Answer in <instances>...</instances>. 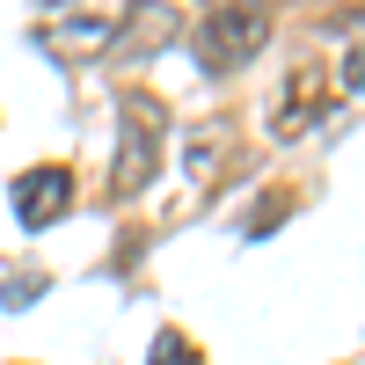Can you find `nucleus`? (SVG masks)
I'll use <instances>...</instances> for the list:
<instances>
[{
	"mask_svg": "<svg viewBox=\"0 0 365 365\" xmlns=\"http://www.w3.org/2000/svg\"><path fill=\"white\" fill-rule=\"evenodd\" d=\"M117 168H110V190L117 197H139L146 182L161 175V139H168V117H161V103L146 96V88H125L117 96Z\"/></svg>",
	"mask_w": 365,
	"mask_h": 365,
	"instance_id": "1",
	"label": "nucleus"
},
{
	"mask_svg": "<svg viewBox=\"0 0 365 365\" xmlns=\"http://www.w3.org/2000/svg\"><path fill=\"white\" fill-rule=\"evenodd\" d=\"M270 44V8H212L197 22V58L212 73H234Z\"/></svg>",
	"mask_w": 365,
	"mask_h": 365,
	"instance_id": "2",
	"label": "nucleus"
},
{
	"mask_svg": "<svg viewBox=\"0 0 365 365\" xmlns=\"http://www.w3.org/2000/svg\"><path fill=\"white\" fill-rule=\"evenodd\" d=\"M117 37H125V8H66V15H44V22H37V44H44L51 58H66V66L103 58Z\"/></svg>",
	"mask_w": 365,
	"mask_h": 365,
	"instance_id": "3",
	"label": "nucleus"
},
{
	"mask_svg": "<svg viewBox=\"0 0 365 365\" xmlns=\"http://www.w3.org/2000/svg\"><path fill=\"white\" fill-rule=\"evenodd\" d=\"M73 212V168H29L15 175V220L29 234H44L51 220H66Z\"/></svg>",
	"mask_w": 365,
	"mask_h": 365,
	"instance_id": "4",
	"label": "nucleus"
},
{
	"mask_svg": "<svg viewBox=\"0 0 365 365\" xmlns=\"http://www.w3.org/2000/svg\"><path fill=\"white\" fill-rule=\"evenodd\" d=\"M322 103H329V73H322V66H292L285 96L270 103V139H299V132L322 117Z\"/></svg>",
	"mask_w": 365,
	"mask_h": 365,
	"instance_id": "5",
	"label": "nucleus"
},
{
	"mask_svg": "<svg viewBox=\"0 0 365 365\" xmlns=\"http://www.w3.org/2000/svg\"><path fill=\"white\" fill-rule=\"evenodd\" d=\"M146 365H197V351H190V336L161 329V336H154V358H146Z\"/></svg>",
	"mask_w": 365,
	"mask_h": 365,
	"instance_id": "6",
	"label": "nucleus"
},
{
	"mask_svg": "<svg viewBox=\"0 0 365 365\" xmlns=\"http://www.w3.org/2000/svg\"><path fill=\"white\" fill-rule=\"evenodd\" d=\"M336 81L351 88V96H365V44H351V51H344V66H336Z\"/></svg>",
	"mask_w": 365,
	"mask_h": 365,
	"instance_id": "7",
	"label": "nucleus"
},
{
	"mask_svg": "<svg viewBox=\"0 0 365 365\" xmlns=\"http://www.w3.org/2000/svg\"><path fill=\"white\" fill-rule=\"evenodd\" d=\"M278 220H285V197H263V205H256V220H249V234H270Z\"/></svg>",
	"mask_w": 365,
	"mask_h": 365,
	"instance_id": "8",
	"label": "nucleus"
},
{
	"mask_svg": "<svg viewBox=\"0 0 365 365\" xmlns=\"http://www.w3.org/2000/svg\"><path fill=\"white\" fill-rule=\"evenodd\" d=\"M29 292H37V270H22V278H8V307H29Z\"/></svg>",
	"mask_w": 365,
	"mask_h": 365,
	"instance_id": "9",
	"label": "nucleus"
}]
</instances>
